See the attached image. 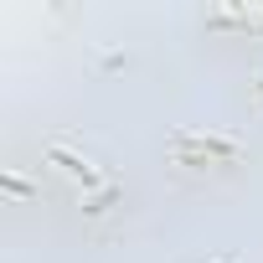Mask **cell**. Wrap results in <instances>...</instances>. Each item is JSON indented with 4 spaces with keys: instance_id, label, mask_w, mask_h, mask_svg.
<instances>
[{
    "instance_id": "6da1fadb",
    "label": "cell",
    "mask_w": 263,
    "mask_h": 263,
    "mask_svg": "<svg viewBox=\"0 0 263 263\" xmlns=\"http://www.w3.org/2000/svg\"><path fill=\"white\" fill-rule=\"evenodd\" d=\"M47 155H52V160H62V171H72V176H83V181H98V176H93V165H88V160H78V155H67L62 145H52Z\"/></svg>"
}]
</instances>
